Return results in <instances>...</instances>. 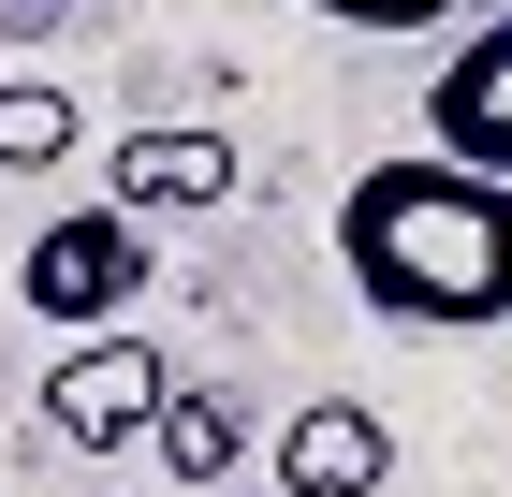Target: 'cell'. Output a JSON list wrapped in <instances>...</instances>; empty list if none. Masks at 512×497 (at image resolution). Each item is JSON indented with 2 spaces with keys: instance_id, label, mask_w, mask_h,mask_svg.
I'll list each match as a JSON object with an SVG mask.
<instances>
[{
  "instance_id": "obj_1",
  "label": "cell",
  "mask_w": 512,
  "mask_h": 497,
  "mask_svg": "<svg viewBox=\"0 0 512 497\" xmlns=\"http://www.w3.org/2000/svg\"><path fill=\"white\" fill-rule=\"evenodd\" d=\"M337 264L410 337H483V322H512V191L454 176L439 147L425 161H366L337 191Z\"/></svg>"
},
{
  "instance_id": "obj_2",
  "label": "cell",
  "mask_w": 512,
  "mask_h": 497,
  "mask_svg": "<svg viewBox=\"0 0 512 497\" xmlns=\"http://www.w3.org/2000/svg\"><path fill=\"white\" fill-rule=\"evenodd\" d=\"M147 278H161V249L118 205H74V220H44L30 249H15V293H30V322H59V337H118Z\"/></svg>"
},
{
  "instance_id": "obj_3",
  "label": "cell",
  "mask_w": 512,
  "mask_h": 497,
  "mask_svg": "<svg viewBox=\"0 0 512 497\" xmlns=\"http://www.w3.org/2000/svg\"><path fill=\"white\" fill-rule=\"evenodd\" d=\"M161 395H176V366H161V337H74L59 351V381H44V439H74V454H147Z\"/></svg>"
},
{
  "instance_id": "obj_4",
  "label": "cell",
  "mask_w": 512,
  "mask_h": 497,
  "mask_svg": "<svg viewBox=\"0 0 512 497\" xmlns=\"http://www.w3.org/2000/svg\"><path fill=\"white\" fill-rule=\"evenodd\" d=\"M249 161L235 132H205V117H147V132H118L103 147V205L118 220H205V205H235Z\"/></svg>"
},
{
  "instance_id": "obj_5",
  "label": "cell",
  "mask_w": 512,
  "mask_h": 497,
  "mask_svg": "<svg viewBox=\"0 0 512 497\" xmlns=\"http://www.w3.org/2000/svg\"><path fill=\"white\" fill-rule=\"evenodd\" d=\"M425 147L483 191H512V15H483L454 59L425 74Z\"/></svg>"
},
{
  "instance_id": "obj_6",
  "label": "cell",
  "mask_w": 512,
  "mask_h": 497,
  "mask_svg": "<svg viewBox=\"0 0 512 497\" xmlns=\"http://www.w3.org/2000/svg\"><path fill=\"white\" fill-rule=\"evenodd\" d=\"M278 497H381L395 483V424L366 410V395H293V424L264 439Z\"/></svg>"
},
{
  "instance_id": "obj_7",
  "label": "cell",
  "mask_w": 512,
  "mask_h": 497,
  "mask_svg": "<svg viewBox=\"0 0 512 497\" xmlns=\"http://www.w3.org/2000/svg\"><path fill=\"white\" fill-rule=\"evenodd\" d=\"M147 454L176 468V497H220V483H235V454H249V410L176 381V395H161V424H147Z\"/></svg>"
},
{
  "instance_id": "obj_8",
  "label": "cell",
  "mask_w": 512,
  "mask_h": 497,
  "mask_svg": "<svg viewBox=\"0 0 512 497\" xmlns=\"http://www.w3.org/2000/svg\"><path fill=\"white\" fill-rule=\"evenodd\" d=\"M88 161V103L59 74H0V176H59Z\"/></svg>"
},
{
  "instance_id": "obj_9",
  "label": "cell",
  "mask_w": 512,
  "mask_h": 497,
  "mask_svg": "<svg viewBox=\"0 0 512 497\" xmlns=\"http://www.w3.org/2000/svg\"><path fill=\"white\" fill-rule=\"evenodd\" d=\"M308 15H337V30H439V15H512V0H308Z\"/></svg>"
},
{
  "instance_id": "obj_10",
  "label": "cell",
  "mask_w": 512,
  "mask_h": 497,
  "mask_svg": "<svg viewBox=\"0 0 512 497\" xmlns=\"http://www.w3.org/2000/svg\"><path fill=\"white\" fill-rule=\"evenodd\" d=\"M59 15H74V0H0V30H30V44L59 30Z\"/></svg>"
}]
</instances>
